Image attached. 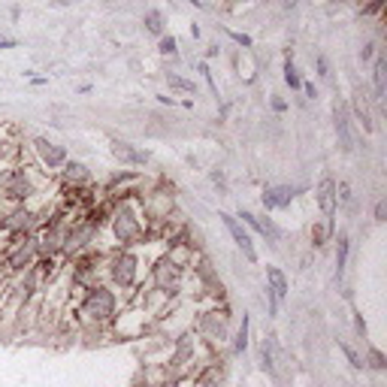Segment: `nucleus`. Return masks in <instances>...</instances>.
<instances>
[{
	"instance_id": "f257e3e1",
	"label": "nucleus",
	"mask_w": 387,
	"mask_h": 387,
	"mask_svg": "<svg viewBox=\"0 0 387 387\" xmlns=\"http://www.w3.org/2000/svg\"><path fill=\"white\" fill-rule=\"evenodd\" d=\"M127 306V297H122L115 288H109L106 282H97L91 288L73 293L64 318L73 321L79 336H106L109 339V324L115 315Z\"/></svg>"
},
{
	"instance_id": "f03ea898",
	"label": "nucleus",
	"mask_w": 387,
	"mask_h": 387,
	"mask_svg": "<svg viewBox=\"0 0 387 387\" xmlns=\"http://www.w3.org/2000/svg\"><path fill=\"white\" fill-rule=\"evenodd\" d=\"M163 248L158 239H149L133 248H106L103 254V282L115 288L122 297L131 300L136 291L145 284V272H149L152 257Z\"/></svg>"
},
{
	"instance_id": "7ed1b4c3",
	"label": "nucleus",
	"mask_w": 387,
	"mask_h": 387,
	"mask_svg": "<svg viewBox=\"0 0 387 387\" xmlns=\"http://www.w3.org/2000/svg\"><path fill=\"white\" fill-rule=\"evenodd\" d=\"M152 239V224L136 194L112 200L109 218L100 230V248H133Z\"/></svg>"
},
{
	"instance_id": "20e7f679",
	"label": "nucleus",
	"mask_w": 387,
	"mask_h": 387,
	"mask_svg": "<svg viewBox=\"0 0 387 387\" xmlns=\"http://www.w3.org/2000/svg\"><path fill=\"white\" fill-rule=\"evenodd\" d=\"M191 330L197 333V339L209 351L218 354V348H224L230 342V333H233V312H230L227 300L218 302H197L194 309V321Z\"/></svg>"
},
{
	"instance_id": "39448f33",
	"label": "nucleus",
	"mask_w": 387,
	"mask_h": 387,
	"mask_svg": "<svg viewBox=\"0 0 387 387\" xmlns=\"http://www.w3.org/2000/svg\"><path fill=\"white\" fill-rule=\"evenodd\" d=\"M70 158V149L64 145L61 140H52V136L45 133H34L22 140V154H18V161L27 163V167H34L36 173H43V176L54 179L58 176V170L67 163Z\"/></svg>"
},
{
	"instance_id": "423d86ee",
	"label": "nucleus",
	"mask_w": 387,
	"mask_h": 387,
	"mask_svg": "<svg viewBox=\"0 0 387 387\" xmlns=\"http://www.w3.org/2000/svg\"><path fill=\"white\" fill-rule=\"evenodd\" d=\"M185 272H188V266L176 263V261H173V257L161 248V251L152 257V263H149V272H145V288L167 293L170 300H182V288H185Z\"/></svg>"
},
{
	"instance_id": "0eeeda50",
	"label": "nucleus",
	"mask_w": 387,
	"mask_h": 387,
	"mask_svg": "<svg viewBox=\"0 0 387 387\" xmlns=\"http://www.w3.org/2000/svg\"><path fill=\"white\" fill-rule=\"evenodd\" d=\"M152 330H154L152 315H145L140 306L127 302L115 315L112 324H109V339H115V342H136V339H145V333H152Z\"/></svg>"
},
{
	"instance_id": "6e6552de",
	"label": "nucleus",
	"mask_w": 387,
	"mask_h": 387,
	"mask_svg": "<svg viewBox=\"0 0 387 387\" xmlns=\"http://www.w3.org/2000/svg\"><path fill=\"white\" fill-rule=\"evenodd\" d=\"M100 245V227L94 221H88L85 215H79L76 221L67 224V233H64V248H61V261L67 263L82 251H91V248Z\"/></svg>"
},
{
	"instance_id": "1a4fd4ad",
	"label": "nucleus",
	"mask_w": 387,
	"mask_h": 387,
	"mask_svg": "<svg viewBox=\"0 0 387 387\" xmlns=\"http://www.w3.org/2000/svg\"><path fill=\"white\" fill-rule=\"evenodd\" d=\"M109 154L124 170H136V173H145L154 163V154L145 145H136L131 140H124V136H109Z\"/></svg>"
},
{
	"instance_id": "9d476101",
	"label": "nucleus",
	"mask_w": 387,
	"mask_h": 387,
	"mask_svg": "<svg viewBox=\"0 0 387 387\" xmlns=\"http://www.w3.org/2000/svg\"><path fill=\"white\" fill-rule=\"evenodd\" d=\"M0 257H3V270H6V275H9V282L18 279V275H22L24 270H31V266L40 261V257H36V242H34V236L3 245V248H0Z\"/></svg>"
},
{
	"instance_id": "9b49d317",
	"label": "nucleus",
	"mask_w": 387,
	"mask_h": 387,
	"mask_svg": "<svg viewBox=\"0 0 387 387\" xmlns=\"http://www.w3.org/2000/svg\"><path fill=\"white\" fill-rule=\"evenodd\" d=\"M54 188L58 191H91V188H97V176L85 161L70 154L67 163H64L58 170V176H54Z\"/></svg>"
},
{
	"instance_id": "f8f14e48",
	"label": "nucleus",
	"mask_w": 387,
	"mask_h": 387,
	"mask_svg": "<svg viewBox=\"0 0 387 387\" xmlns=\"http://www.w3.org/2000/svg\"><path fill=\"white\" fill-rule=\"evenodd\" d=\"M218 221L224 224L227 236L233 239V245L242 251V257L248 263H261V254H257V245H254V233H248V227L239 221L236 215H230V212H218Z\"/></svg>"
},
{
	"instance_id": "ddd939ff",
	"label": "nucleus",
	"mask_w": 387,
	"mask_h": 387,
	"mask_svg": "<svg viewBox=\"0 0 387 387\" xmlns=\"http://www.w3.org/2000/svg\"><path fill=\"white\" fill-rule=\"evenodd\" d=\"M236 218L248 227V233H257L261 239H266V245H270V248H279V242H282V227L275 224V218H270V212L257 215V212H251V209H239Z\"/></svg>"
},
{
	"instance_id": "4468645a",
	"label": "nucleus",
	"mask_w": 387,
	"mask_h": 387,
	"mask_svg": "<svg viewBox=\"0 0 387 387\" xmlns=\"http://www.w3.org/2000/svg\"><path fill=\"white\" fill-rule=\"evenodd\" d=\"M302 191L306 188H300V185H266L261 191V206H263V212H284L293 206V200H297Z\"/></svg>"
},
{
	"instance_id": "2eb2a0df",
	"label": "nucleus",
	"mask_w": 387,
	"mask_h": 387,
	"mask_svg": "<svg viewBox=\"0 0 387 387\" xmlns=\"http://www.w3.org/2000/svg\"><path fill=\"white\" fill-rule=\"evenodd\" d=\"M312 191H315L312 197H315V206H318V212H321V218H327V221H333V224H336V215H339L336 179H333V176H321Z\"/></svg>"
},
{
	"instance_id": "dca6fc26",
	"label": "nucleus",
	"mask_w": 387,
	"mask_h": 387,
	"mask_svg": "<svg viewBox=\"0 0 387 387\" xmlns=\"http://www.w3.org/2000/svg\"><path fill=\"white\" fill-rule=\"evenodd\" d=\"M351 112H348V103L342 100H333V131H336V143L342 154L354 152V131H351Z\"/></svg>"
},
{
	"instance_id": "f3484780",
	"label": "nucleus",
	"mask_w": 387,
	"mask_h": 387,
	"mask_svg": "<svg viewBox=\"0 0 387 387\" xmlns=\"http://www.w3.org/2000/svg\"><path fill=\"white\" fill-rule=\"evenodd\" d=\"M370 103H372L370 91H366L363 85H357L354 94H351V106H348V112H351V122H357L363 127V133H375V115H372Z\"/></svg>"
},
{
	"instance_id": "a211bd4d",
	"label": "nucleus",
	"mask_w": 387,
	"mask_h": 387,
	"mask_svg": "<svg viewBox=\"0 0 387 387\" xmlns=\"http://www.w3.org/2000/svg\"><path fill=\"white\" fill-rule=\"evenodd\" d=\"M22 131H18L15 124H6L0 122V163L6 161H18V154H22Z\"/></svg>"
},
{
	"instance_id": "6ab92c4d",
	"label": "nucleus",
	"mask_w": 387,
	"mask_h": 387,
	"mask_svg": "<svg viewBox=\"0 0 387 387\" xmlns=\"http://www.w3.org/2000/svg\"><path fill=\"white\" fill-rule=\"evenodd\" d=\"M348 257H351V236L345 230H336L333 236V263H336V284H342L348 272Z\"/></svg>"
},
{
	"instance_id": "aec40b11",
	"label": "nucleus",
	"mask_w": 387,
	"mask_h": 387,
	"mask_svg": "<svg viewBox=\"0 0 387 387\" xmlns=\"http://www.w3.org/2000/svg\"><path fill=\"white\" fill-rule=\"evenodd\" d=\"M333 236H336V224H333V221L315 218V224L309 227V245H312V251H324V248L333 242Z\"/></svg>"
},
{
	"instance_id": "412c9836",
	"label": "nucleus",
	"mask_w": 387,
	"mask_h": 387,
	"mask_svg": "<svg viewBox=\"0 0 387 387\" xmlns=\"http://www.w3.org/2000/svg\"><path fill=\"white\" fill-rule=\"evenodd\" d=\"M248 345H251V315L242 312V321L230 333V351H233V357H242L248 351Z\"/></svg>"
},
{
	"instance_id": "4be33fe9",
	"label": "nucleus",
	"mask_w": 387,
	"mask_h": 387,
	"mask_svg": "<svg viewBox=\"0 0 387 387\" xmlns=\"http://www.w3.org/2000/svg\"><path fill=\"white\" fill-rule=\"evenodd\" d=\"M163 82H167L170 94H191V97H197V82L188 79L185 73H179V70H163Z\"/></svg>"
},
{
	"instance_id": "5701e85b",
	"label": "nucleus",
	"mask_w": 387,
	"mask_h": 387,
	"mask_svg": "<svg viewBox=\"0 0 387 387\" xmlns=\"http://www.w3.org/2000/svg\"><path fill=\"white\" fill-rule=\"evenodd\" d=\"M140 24H143L145 34L163 36V34H167V13H163V9H158V6H152V9H145V13H143Z\"/></svg>"
},
{
	"instance_id": "b1692460",
	"label": "nucleus",
	"mask_w": 387,
	"mask_h": 387,
	"mask_svg": "<svg viewBox=\"0 0 387 387\" xmlns=\"http://www.w3.org/2000/svg\"><path fill=\"white\" fill-rule=\"evenodd\" d=\"M266 288H270L279 300H288V293H291V282H288V275H284L282 266H266Z\"/></svg>"
},
{
	"instance_id": "393cba45",
	"label": "nucleus",
	"mask_w": 387,
	"mask_h": 387,
	"mask_svg": "<svg viewBox=\"0 0 387 387\" xmlns=\"http://www.w3.org/2000/svg\"><path fill=\"white\" fill-rule=\"evenodd\" d=\"M282 79H284V85H288L293 94L302 88V76H300V70H297V64H293V49L288 45L284 49V61H282Z\"/></svg>"
},
{
	"instance_id": "a878e982",
	"label": "nucleus",
	"mask_w": 387,
	"mask_h": 387,
	"mask_svg": "<svg viewBox=\"0 0 387 387\" xmlns=\"http://www.w3.org/2000/svg\"><path fill=\"white\" fill-rule=\"evenodd\" d=\"M384 76H387V73H384V54L379 52V54H375V58H372V103H381V100H384Z\"/></svg>"
},
{
	"instance_id": "bb28decb",
	"label": "nucleus",
	"mask_w": 387,
	"mask_h": 387,
	"mask_svg": "<svg viewBox=\"0 0 387 387\" xmlns=\"http://www.w3.org/2000/svg\"><path fill=\"white\" fill-rule=\"evenodd\" d=\"M261 370L270 375V379H275V336L270 333L261 339Z\"/></svg>"
},
{
	"instance_id": "cd10ccee",
	"label": "nucleus",
	"mask_w": 387,
	"mask_h": 387,
	"mask_svg": "<svg viewBox=\"0 0 387 387\" xmlns=\"http://www.w3.org/2000/svg\"><path fill=\"white\" fill-rule=\"evenodd\" d=\"M363 370H372V372H384L387 370V357L379 345H370L366 342V354H363Z\"/></svg>"
},
{
	"instance_id": "c85d7f7f",
	"label": "nucleus",
	"mask_w": 387,
	"mask_h": 387,
	"mask_svg": "<svg viewBox=\"0 0 387 387\" xmlns=\"http://www.w3.org/2000/svg\"><path fill=\"white\" fill-rule=\"evenodd\" d=\"M158 54L161 58H176V54H182V49H179V36L176 34H163V36H158Z\"/></svg>"
},
{
	"instance_id": "c756f323",
	"label": "nucleus",
	"mask_w": 387,
	"mask_h": 387,
	"mask_svg": "<svg viewBox=\"0 0 387 387\" xmlns=\"http://www.w3.org/2000/svg\"><path fill=\"white\" fill-rule=\"evenodd\" d=\"M339 351L345 354V360H348V366H351V370H357V372H363V354H357L351 345L345 342V339H339Z\"/></svg>"
},
{
	"instance_id": "7c9ffc66",
	"label": "nucleus",
	"mask_w": 387,
	"mask_h": 387,
	"mask_svg": "<svg viewBox=\"0 0 387 387\" xmlns=\"http://www.w3.org/2000/svg\"><path fill=\"white\" fill-rule=\"evenodd\" d=\"M209 182H212V185H215V188L227 197V191H230V185H227V170H221V167H209Z\"/></svg>"
},
{
	"instance_id": "2f4dec72",
	"label": "nucleus",
	"mask_w": 387,
	"mask_h": 387,
	"mask_svg": "<svg viewBox=\"0 0 387 387\" xmlns=\"http://www.w3.org/2000/svg\"><path fill=\"white\" fill-rule=\"evenodd\" d=\"M224 34H227L230 40H233V43L239 45V49H245V52H251V49H254V40H251V36H248V34H242V31H233V27H227Z\"/></svg>"
},
{
	"instance_id": "473e14b6",
	"label": "nucleus",
	"mask_w": 387,
	"mask_h": 387,
	"mask_svg": "<svg viewBox=\"0 0 387 387\" xmlns=\"http://www.w3.org/2000/svg\"><path fill=\"white\" fill-rule=\"evenodd\" d=\"M351 321H354V333H357V336H360L363 342H366V339H370V327H366V318H363V312H360V309H351Z\"/></svg>"
},
{
	"instance_id": "72a5a7b5",
	"label": "nucleus",
	"mask_w": 387,
	"mask_h": 387,
	"mask_svg": "<svg viewBox=\"0 0 387 387\" xmlns=\"http://www.w3.org/2000/svg\"><path fill=\"white\" fill-rule=\"evenodd\" d=\"M197 70H200V76H203V82L209 85V91H212V97L218 100V85H215V79H212V67H209V61H197Z\"/></svg>"
},
{
	"instance_id": "f704fd0d",
	"label": "nucleus",
	"mask_w": 387,
	"mask_h": 387,
	"mask_svg": "<svg viewBox=\"0 0 387 387\" xmlns=\"http://www.w3.org/2000/svg\"><path fill=\"white\" fill-rule=\"evenodd\" d=\"M375 54H379V43H375V40H366V43L360 45V52H357V58H360V64H370Z\"/></svg>"
},
{
	"instance_id": "c9c22d12",
	"label": "nucleus",
	"mask_w": 387,
	"mask_h": 387,
	"mask_svg": "<svg viewBox=\"0 0 387 387\" xmlns=\"http://www.w3.org/2000/svg\"><path fill=\"white\" fill-rule=\"evenodd\" d=\"M263 297H266V315L270 318H279V309H282V300L275 297L270 288H263Z\"/></svg>"
},
{
	"instance_id": "e433bc0d",
	"label": "nucleus",
	"mask_w": 387,
	"mask_h": 387,
	"mask_svg": "<svg viewBox=\"0 0 387 387\" xmlns=\"http://www.w3.org/2000/svg\"><path fill=\"white\" fill-rule=\"evenodd\" d=\"M315 73H318V76L321 79H330V76H333V70H330V61H327V54H315Z\"/></svg>"
},
{
	"instance_id": "4c0bfd02",
	"label": "nucleus",
	"mask_w": 387,
	"mask_h": 387,
	"mask_svg": "<svg viewBox=\"0 0 387 387\" xmlns=\"http://www.w3.org/2000/svg\"><path fill=\"white\" fill-rule=\"evenodd\" d=\"M270 109H272L275 115H284V112L291 109V103H288V100H284L282 94H272V97H270Z\"/></svg>"
},
{
	"instance_id": "58836bf2",
	"label": "nucleus",
	"mask_w": 387,
	"mask_h": 387,
	"mask_svg": "<svg viewBox=\"0 0 387 387\" xmlns=\"http://www.w3.org/2000/svg\"><path fill=\"white\" fill-rule=\"evenodd\" d=\"M372 221H375V224H384V221H387V200H375V206H372Z\"/></svg>"
},
{
	"instance_id": "ea45409f",
	"label": "nucleus",
	"mask_w": 387,
	"mask_h": 387,
	"mask_svg": "<svg viewBox=\"0 0 387 387\" xmlns=\"http://www.w3.org/2000/svg\"><path fill=\"white\" fill-rule=\"evenodd\" d=\"M9 49H18V40H15V36L0 34V52H9Z\"/></svg>"
},
{
	"instance_id": "a19ab883",
	"label": "nucleus",
	"mask_w": 387,
	"mask_h": 387,
	"mask_svg": "<svg viewBox=\"0 0 387 387\" xmlns=\"http://www.w3.org/2000/svg\"><path fill=\"white\" fill-rule=\"evenodd\" d=\"M300 91H306V97H309V100H318V85H315V82L302 79V88H300Z\"/></svg>"
},
{
	"instance_id": "79ce46f5",
	"label": "nucleus",
	"mask_w": 387,
	"mask_h": 387,
	"mask_svg": "<svg viewBox=\"0 0 387 387\" xmlns=\"http://www.w3.org/2000/svg\"><path fill=\"white\" fill-rule=\"evenodd\" d=\"M154 100H158L161 106H170V109H173V106H179V100L173 97V94H154Z\"/></svg>"
},
{
	"instance_id": "37998d69",
	"label": "nucleus",
	"mask_w": 387,
	"mask_h": 387,
	"mask_svg": "<svg viewBox=\"0 0 387 387\" xmlns=\"http://www.w3.org/2000/svg\"><path fill=\"white\" fill-rule=\"evenodd\" d=\"M188 34H191V40H200V36H203L200 24H191V27H188Z\"/></svg>"
},
{
	"instance_id": "c03bdc74",
	"label": "nucleus",
	"mask_w": 387,
	"mask_h": 387,
	"mask_svg": "<svg viewBox=\"0 0 387 387\" xmlns=\"http://www.w3.org/2000/svg\"><path fill=\"white\" fill-rule=\"evenodd\" d=\"M218 54H221L218 45H209V49H206V61H209V58H218Z\"/></svg>"
},
{
	"instance_id": "a18cd8bd",
	"label": "nucleus",
	"mask_w": 387,
	"mask_h": 387,
	"mask_svg": "<svg viewBox=\"0 0 387 387\" xmlns=\"http://www.w3.org/2000/svg\"><path fill=\"white\" fill-rule=\"evenodd\" d=\"M185 3H191L194 9H206V3H203V0H185Z\"/></svg>"
},
{
	"instance_id": "49530a36",
	"label": "nucleus",
	"mask_w": 387,
	"mask_h": 387,
	"mask_svg": "<svg viewBox=\"0 0 387 387\" xmlns=\"http://www.w3.org/2000/svg\"><path fill=\"white\" fill-rule=\"evenodd\" d=\"M70 3H79V0H54V6H70Z\"/></svg>"
}]
</instances>
